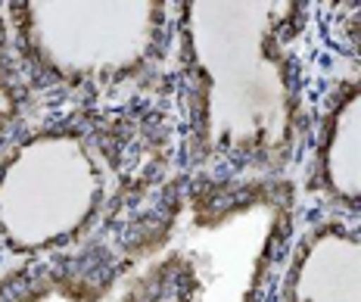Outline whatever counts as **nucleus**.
<instances>
[{
  "mask_svg": "<svg viewBox=\"0 0 361 302\" xmlns=\"http://www.w3.org/2000/svg\"><path fill=\"white\" fill-rule=\"evenodd\" d=\"M314 4H175L184 171L283 178L308 150Z\"/></svg>",
  "mask_w": 361,
  "mask_h": 302,
  "instance_id": "1",
  "label": "nucleus"
},
{
  "mask_svg": "<svg viewBox=\"0 0 361 302\" xmlns=\"http://www.w3.org/2000/svg\"><path fill=\"white\" fill-rule=\"evenodd\" d=\"M175 131L162 112L81 107L0 156V243L22 259L78 249L165 184Z\"/></svg>",
  "mask_w": 361,
  "mask_h": 302,
  "instance_id": "2",
  "label": "nucleus"
},
{
  "mask_svg": "<svg viewBox=\"0 0 361 302\" xmlns=\"http://www.w3.org/2000/svg\"><path fill=\"white\" fill-rule=\"evenodd\" d=\"M296 218L287 175L169 178L144 203L149 302H268Z\"/></svg>",
  "mask_w": 361,
  "mask_h": 302,
  "instance_id": "3",
  "label": "nucleus"
},
{
  "mask_svg": "<svg viewBox=\"0 0 361 302\" xmlns=\"http://www.w3.org/2000/svg\"><path fill=\"white\" fill-rule=\"evenodd\" d=\"M35 85L103 100L175 63V4H4Z\"/></svg>",
  "mask_w": 361,
  "mask_h": 302,
  "instance_id": "4",
  "label": "nucleus"
},
{
  "mask_svg": "<svg viewBox=\"0 0 361 302\" xmlns=\"http://www.w3.org/2000/svg\"><path fill=\"white\" fill-rule=\"evenodd\" d=\"M144 203L78 249L13 271L0 281V302H149Z\"/></svg>",
  "mask_w": 361,
  "mask_h": 302,
  "instance_id": "5",
  "label": "nucleus"
},
{
  "mask_svg": "<svg viewBox=\"0 0 361 302\" xmlns=\"http://www.w3.org/2000/svg\"><path fill=\"white\" fill-rule=\"evenodd\" d=\"M271 299L361 302V218L327 209L296 224Z\"/></svg>",
  "mask_w": 361,
  "mask_h": 302,
  "instance_id": "6",
  "label": "nucleus"
},
{
  "mask_svg": "<svg viewBox=\"0 0 361 302\" xmlns=\"http://www.w3.org/2000/svg\"><path fill=\"white\" fill-rule=\"evenodd\" d=\"M308 191L327 209L361 218V66L334 78L314 107Z\"/></svg>",
  "mask_w": 361,
  "mask_h": 302,
  "instance_id": "7",
  "label": "nucleus"
},
{
  "mask_svg": "<svg viewBox=\"0 0 361 302\" xmlns=\"http://www.w3.org/2000/svg\"><path fill=\"white\" fill-rule=\"evenodd\" d=\"M314 6V19L321 22L330 44L361 66V0H334Z\"/></svg>",
  "mask_w": 361,
  "mask_h": 302,
  "instance_id": "8",
  "label": "nucleus"
}]
</instances>
